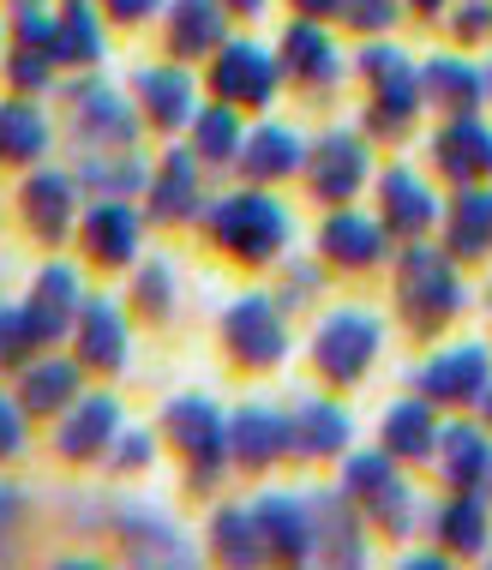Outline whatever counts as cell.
Listing matches in <instances>:
<instances>
[{"label": "cell", "mask_w": 492, "mask_h": 570, "mask_svg": "<svg viewBox=\"0 0 492 570\" xmlns=\"http://www.w3.org/2000/svg\"><path fill=\"white\" fill-rule=\"evenodd\" d=\"M456 30H463V37H481V30H486V7H463V19H456Z\"/></svg>", "instance_id": "c3c4849f"}, {"label": "cell", "mask_w": 492, "mask_h": 570, "mask_svg": "<svg viewBox=\"0 0 492 570\" xmlns=\"http://www.w3.org/2000/svg\"><path fill=\"white\" fill-rule=\"evenodd\" d=\"M378 354V318L361 313V306H343V313H325L313 331V361L318 373L336 384H355Z\"/></svg>", "instance_id": "5b68a950"}, {"label": "cell", "mask_w": 492, "mask_h": 570, "mask_svg": "<svg viewBox=\"0 0 492 570\" xmlns=\"http://www.w3.org/2000/svg\"><path fill=\"white\" fill-rule=\"evenodd\" d=\"M439 534H444L451 547H481V541H486V511H481V499H456V504H444Z\"/></svg>", "instance_id": "60d3db41"}, {"label": "cell", "mask_w": 492, "mask_h": 570, "mask_svg": "<svg viewBox=\"0 0 492 570\" xmlns=\"http://www.w3.org/2000/svg\"><path fill=\"white\" fill-rule=\"evenodd\" d=\"M486 246H492V193H463L451 210V253L481 258Z\"/></svg>", "instance_id": "836d02e7"}, {"label": "cell", "mask_w": 492, "mask_h": 570, "mask_svg": "<svg viewBox=\"0 0 492 570\" xmlns=\"http://www.w3.org/2000/svg\"><path fill=\"white\" fill-rule=\"evenodd\" d=\"M421 85L433 90L444 109H456V115H469V109H474V97H481V79H474V67H463V60H451V55L426 60Z\"/></svg>", "instance_id": "d590c367"}, {"label": "cell", "mask_w": 492, "mask_h": 570, "mask_svg": "<svg viewBox=\"0 0 492 570\" xmlns=\"http://www.w3.org/2000/svg\"><path fill=\"white\" fill-rule=\"evenodd\" d=\"M150 462H157V444H150V433H132V426H127V433L109 444V469H115V474H145Z\"/></svg>", "instance_id": "7bdbcfd3"}, {"label": "cell", "mask_w": 492, "mask_h": 570, "mask_svg": "<svg viewBox=\"0 0 492 570\" xmlns=\"http://www.w3.org/2000/svg\"><path fill=\"white\" fill-rule=\"evenodd\" d=\"M439 163L451 168L456 180H469V175H492V132H486L474 115L451 120V127L439 132Z\"/></svg>", "instance_id": "4dcf8cb0"}, {"label": "cell", "mask_w": 492, "mask_h": 570, "mask_svg": "<svg viewBox=\"0 0 492 570\" xmlns=\"http://www.w3.org/2000/svg\"><path fill=\"white\" fill-rule=\"evenodd\" d=\"M343 19L361 24V30H384L396 12H391V0H343Z\"/></svg>", "instance_id": "bcb514c9"}, {"label": "cell", "mask_w": 492, "mask_h": 570, "mask_svg": "<svg viewBox=\"0 0 492 570\" xmlns=\"http://www.w3.org/2000/svg\"><path fill=\"white\" fill-rule=\"evenodd\" d=\"M306 19H325V12H343V0H295Z\"/></svg>", "instance_id": "681fc988"}, {"label": "cell", "mask_w": 492, "mask_h": 570, "mask_svg": "<svg viewBox=\"0 0 492 570\" xmlns=\"http://www.w3.org/2000/svg\"><path fill=\"white\" fill-rule=\"evenodd\" d=\"M7 7H12V12H19V7H42V0H7Z\"/></svg>", "instance_id": "816d5d0a"}, {"label": "cell", "mask_w": 492, "mask_h": 570, "mask_svg": "<svg viewBox=\"0 0 492 570\" xmlns=\"http://www.w3.org/2000/svg\"><path fill=\"white\" fill-rule=\"evenodd\" d=\"M486 348H444L439 361L421 366V391L433 396V403H474V396H486Z\"/></svg>", "instance_id": "ffe728a7"}, {"label": "cell", "mask_w": 492, "mask_h": 570, "mask_svg": "<svg viewBox=\"0 0 492 570\" xmlns=\"http://www.w3.org/2000/svg\"><path fill=\"white\" fill-rule=\"evenodd\" d=\"M79 366L85 361H60V354H49V361H24L19 366V403L30 414H60L67 403H79L85 396Z\"/></svg>", "instance_id": "603a6c76"}, {"label": "cell", "mask_w": 492, "mask_h": 570, "mask_svg": "<svg viewBox=\"0 0 492 570\" xmlns=\"http://www.w3.org/2000/svg\"><path fill=\"white\" fill-rule=\"evenodd\" d=\"M288 414L270 409V403H240L228 414V456L240 469H270L276 456H288Z\"/></svg>", "instance_id": "2e32d148"}, {"label": "cell", "mask_w": 492, "mask_h": 570, "mask_svg": "<svg viewBox=\"0 0 492 570\" xmlns=\"http://www.w3.org/2000/svg\"><path fill=\"white\" fill-rule=\"evenodd\" d=\"M79 175H67V168H30L24 175V187H19V210H24V223H30V235L37 240H67L72 228H79Z\"/></svg>", "instance_id": "52a82bcc"}, {"label": "cell", "mask_w": 492, "mask_h": 570, "mask_svg": "<svg viewBox=\"0 0 492 570\" xmlns=\"http://www.w3.org/2000/svg\"><path fill=\"white\" fill-rule=\"evenodd\" d=\"M198 150H168V157L150 168V187H145V217L150 223H193L205 217V187H198Z\"/></svg>", "instance_id": "30bf717a"}, {"label": "cell", "mask_w": 492, "mask_h": 570, "mask_svg": "<svg viewBox=\"0 0 492 570\" xmlns=\"http://www.w3.org/2000/svg\"><path fill=\"white\" fill-rule=\"evenodd\" d=\"M163 7L168 0H102V12H109L115 24H145V19H157Z\"/></svg>", "instance_id": "7dc6e473"}, {"label": "cell", "mask_w": 492, "mask_h": 570, "mask_svg": "<svg viewBox=\"0 0 492 570\" xmlns=\"http://www.w3.org/2000/svg\"><path fill=\"white\" fill-rule=\"evenodd\" d=\"M318 240H325V253L336 258V265H348V271H366V265L384 258V223L361 217V210H336Z\"/></svg>", "instance_id": "4316f807"}, {"label": "cell", "mask_w": 492, "mask_h": 570, "mask_svg": "<svg viewBox=\"0 0 492 570\" xmlns=\"http://www.w3.org/2000/svg\"><path fill=\"white\" fill-rule=\"evenodd\" d=\"M403 306L414 325H439V318H451L463 306V288H456L451 265L439 253H426V246H414L403 258Z\"/></svg>", "instance_id": "5bb4252c"}, {"label": "cell", "mask_w": 492, "mask_h": 570, "mask_svg": "<svg viewBox=\"0 0 492 570\" xmlns=\"http://www.w3.org/2000/svg\"><path fill=\"white\" fill-rule=\"evenodd\" d=\"M240 145H246V132H240V109H235V102L217 97V109H198L193 115V150H198V163H205V168L240 163Z\"/></svg>", "instance_id": "f1b7e54d"}, {"label": "cell", "mask_w": 492, "mask_h": 570, "mask_svg": "<svg viewBox=\"0 0 492 570\" xmlns=\"http://www.w3.org/2000/svg\"><path fill=\"white\" fill-rule=\"evenodd\" d=\"M301 163H306V145L288 127H253V132H246V145H240V175L258 180V187L295 175Z\"/></svg>", "instance_id": "d4e9b609"}, {"label": "cell", "mask_w": 492, "mask_h": 570, "mask_svg": "<svg viewBox=\"0 0 492 570\" xmlns=\"http://www.w3.org/2000/svg\"><path fill=\"white\" fill-rule=\"evenodd\" d=\"M288 444H295V456H336L348 444V414L331 396H301L288 409Z\"/></svg>", "instance_id": "cb8c5ba5"}, {"label": "cell", "mask_w": 492, "mask_h": 570, "mask_svg": "<svg viewBox=\"0 0 492 570\" xmlns=\"http://www.w3.org/2000/svg\"><path fill=\"white\" fill-rule=\"evenodd\" d=\"M414 7H421V12H433V7H439V0H414Z\"/></svg>", "instance_id": "f5cc1de1"}, {"label": "cell", "mask_w": 492, "mask_h": 570, "mask_svg": "<svg viewBox=\"0 0 492 570\" xmlns=\"http://www.w3.org/2000/svg\"><path fill=\"white\" fill-rule=\"evenodd\" d=\"M313 193L325 198V205H348L361 187H366V145L355 132H331V138H318V150H313Z\"/></svg>", "instance_id": "d6986e66"}, {"label": "cell", "mask_w": 492, "mask_h": 570, "mask_svg": "<svg viewBox=\"0 0 492 570\" xmlns=\"http://www.w3.org/2000/svg\"><path fill=\"white\" fill-rule=\"evenodd\" d=\"M30 348H42L30 313H24V306H0V366H24Z\"/></svg>", "instance_id": "ab89813d"}, {"label": "cell", "mask_w": 492, "mask_h": 570, "mask_svg": "<svg viewBox=\"0 0 492 570\" xmlns=\"http://www.w3.org/2000/svg\"><path fill=\"white\" fill-rule=\"evenodd\" d=\"M30 439V409L19 403V396L0 391V456H19Z\"/></svg>", "instance_id": "f6af8a7d"}, {"label": "cell", "mask_w": 492, "mask_h": 570, "mask_svg": "<svg viewBox=\"0 0 492 570\" xmlns=\"http://www.w3.org/2000/svg\"><path fill=\"white\" fill-rule=\"evenodd\" d=\"M132 301L145 306L150 318H168L175 313V301H180V276L168 258H138L132 265Z\"/></svg>", "instance_id": "8d00e7d4"}, {"label": "cell", "mask_w": 492, "mask_h": 570, "mask_svg": "<svg viewBox=\"0 0 492 570\" xmlns=\"http://www.w3.org/2000/svg\"><path fill=\"white\" fill-rule=\"evenodd\" d=\"M85 253L109 271L138 265V240H145V217L132 210V198H90V210L79 217Z\"/></svg>", "instance_id": "9c48e42d"}, {"label": "cell", "mask_w": 492, "mask_h": 570, "mask_svg": "<svg viewBox=\"0 0 492 570\" xmlns=\"http://www.w3.org/2000/svg\"><path fill=\"white\" fill-rule=\"evenodd\" d=\"M132 97L157 132H180L198 115V79L187 72V60H175V55L163 67H132Z\"/></svg>", "instance_id": "ba28073f"}, {"label": "cell", "mask_w": 492, "mask_h": 570, "mask_svg": "<svg viewBox=\"0 0 492 570\" xmlns=\"http://www.w3.org/2000/svg\"><path fill=\"white\" fill-rule=\"evenodd\" d=\"M102 55H109V30H102L97 7L90 0H67L60 7V42H55V60L60 67H102Z\"/></svg>", "instance_id": "484cf974"}, {"label": "cell", "mask_w": 492, "mask_h": 570, "mask_svg": "<svg viewBox=\"0 0 492 570\" xmlns=\"http://www.w3.org/2000/svg\"><path fill=\"white\" fill-rule=\"evenodd\" d=\"M205 235L223 246V253H235L240 265H270V258H283L288 235H295V217H288V205L276 193H265L253 180L246 193H223V198H205Z\"/></svg>", "instance_id": "6da1fadb"}, {"label": "cell", "mask_w": 492, "mask_h": 570, "mask_svg": "<svg viewBox=\"0 0 492 570\" xmlns=\"http://www.w3.org/2000/svg\"><path fill=\"white\" fill-rule=\"evenodd\" d=\"M306 504H313L318 559L361 564V559H366V547H361V529H355V517H348V504H343V499H318V492H306Z\"/></svg>", "instance_id": "f546056e"}, {"label": "cell", "mask_w": 492, "mask_h": 570, "mask_svg": "<svg viewBox=\"0 0 492 570\" xmlns=\"http://www.w3.org/2000/svg\"><path fill=\"white\" fill-rule=\"evenodd\" d=\"M79 306H85L79 271H72V265H42V271H37V283H30L24 313H30V325H37L42 348L67 343L72 325H79Z\"/></svg>", "instance_id": "8fae6325"}, {"label": "cell", "mask_w": 492, "mask_h": 570, "mask_svg": "<svg viewBox=\"0 0 492 570\" xmlns=\"http://www.w3.org/2000/svg\"><path fill=\"white\" fill-rule=\"evenodd\" d=\"M336 60H343V55H336V42H331L313 19L288 24V37H283V67L295 72L301 85H331L336 72H343Z\"/></svg>", "instance_id": "83f0119b"}, {"label": "cell", "mask_w": 492, "mask_h": 570, "mask_svg": "<svg viewBox=\"0 0 492 570\" xmlns=\"http://www.w3.org/2000/svg\"><path fill=\"white\" fill-rule=\"evenodd\" d=\"M433 414H426V403H396L391 414H384V451L391 456H426L433 451Z\"/></svg>", "instance_id": "e575fe53"}, {"label": "cell", "mask_w": 492, "mask_h": 570, "mask_svg": "<svg viewBox=\"0 0 492 570\" xmlns=\"http://www.w3.org/2000/svg\"><path fill=\"white\" fill-rule=\"evenodd\" d=\"M228 19L235 12L223 0H175L168 7V55L175 60H210L228 42Z\"/></svg>", "instance_id": "ac0fdd59"}, {"label": "cell", "mask_w": 492, "mask_h": 570, "mask_svg": "<svg viewBox=\"0 0 492 570\" xmlns=\"http://www.w3.org/2000/svg\"><path fill=\"white\" fill-rule=\"evenodd\" d=\"M55 67H60V60H55L49 49H24V42L7 55V79H12V90H30V97H42V90L55 85Z\"/></svg>", "instance_id": "f35d334b"}, {"label": "cell", "mask_w": 492, "mask_h": 570, "mask_svg": "<svg viewBox=\"0 0 492 570\" xmlns=\"http://www.w3.org/2000/svg\"><path fill=\"white\" fill-rule=\"evenodd\" d=\"M120 439V403L109 391H90L79 396V403H67L60 409V456H72V462H90V456H109V444Z\"/></svg>", "instance_id": "4fadbf2b"}, {"label": "cell", "mask_w": 492, "mask_h": 570, "mask_svg": "<svg viewBox=\"0 0 492 570\" xmlns=\"http://www.w3.org/2000/svg\"><path fill=\"white\" fill-rule=\"evenodd\" d=\"M343 481H348V492H355V499H366V504H378L384 499V492H391L396 487V462H391V451H366V456H348V474H343Z\"/></svg>", "instance_id": "74e56055"}, {"label": "cell", "mask_w": 492, "mask_h": 570, "mask_svg": "<svg viewBox=\"0 0 492 570\" xmlns=\"http://www.w3.org/2000/svg\"><path fill=\"white\" fill-rule=\"evenodd\" d=\"M67 127H72V138H79L85 150H97V145H138L145 115H132V102L120 97L115 85L79 79V85H67Z\"/></svg>", "instance_id": "277c9868"}, {"label": "cell", "mask_w": 492, "mask_h": 570, "mask_svg": "<svg viewBox=\"0 0 492 570\" xmlns=\"http://www.w3.org/2000/svg\"><path fill=\"white\" fill-rule=\"evenodd\" d=\"M283 55L258 49V42H223L217 55H210V90H217L223 102H235V109H265L276 97V85H283Z\"/></svg>", "instance_id": "8992f818"}, {"label": "cell", "mask_w": 492, "mask_h": 570, "mask_svg": "<svg viewBox=\"0 0 492 570\" xmlns=\"http://www.w3.org/2000/svg\"><path fill=\"white\" fill-rule=\"evenodd\" d=\"M24 517H30V492L12 487V481H0V552L24 534Z\"/></svg>", "instance_id": "ee69618b"}, {"label": "cell", "mask_w": 492, "mask_h": 570, "mask_svg": "<svg viewBox=\"0 0 492 570\" xmlns=\"http://www.w3.org/2000/svg\"><path fill=\"white\" fill-rule=\"evenodd\" d=\"M120 547H127L132 564H193V547L180 534V522H168L163 511H145V504H127L115 517Z\"/></svg>", "instance_id": "e0dca14e"}, {"label": "cell", "mask_w": 492, "mask_h": 570, "mask_svg": "<svg viewBox=\"0 0 492 570\" xmlns=\"http://www.w3.org/2000/svg\"><path fill=\"white\" fill-rule=\"evenodd\" d=\"M163 433L180 451V462H187V481L198 492H210V487L223 481V469L235 462V456H228V414L210 403V396H198V391L175 396V403L163 409Z\"/></svg>", "instance_id": "7a4b0ae2"}, {"label": "cell", "mask_w": 492, "mask_h": 570, "mask_svg": "<svg viewBox=\"0 0 492 570\" xmlns=\"http://www.w3.org/2000/svg\"><path fill=\"white\" fill-rule=\"evenodd\" d=\"M12 42L55 55V42H60V12H49V7H19V12H12Z\"/></svg>", "instance_id": "b9f144b4"}, {"label": "cell", "mask_w": 492, "mask_h": 570, "mask_svg": "<svg viewBox=\"0 0 492 570\" xmlns=\"http://www.w3.org/2000/svg\"><path fill=\"white\" fill-rule=\"evenodd\" d=\"M49 145H55V127H49V115L37 109V97H7L0 102V163H24V168H37L42 157H49Z\"/></svg>", "instance_id": "7402d4cb"}, {"label": "cell", "mask_w": 492, "mask_h": 570, "mask_svg": "<svg viewBox=\"0 0 492 570\" xmlns=\"http://www.w3.org/2000/svg\"><path fill=\"white\" fill-rule=\"evenodd\" d=\"M258 529H265V547L276 559H318V534H313V504L306 492H258Z\"/></svg>", "instance_id": "9a60e30c"}, {"label": "cell", "mask_w": 492, "mask_h": 570, "mask_svg": "<svg viewBox=\"0 0 492 570\" xmlns=\"http://www.w3.org/2000/svg\"><path fill=\"white\" fill-rule=\"evenodd\" d=\"M228 354L246 366V373H270V366H283L288 354V325H283V306L276 295H240L228 301V313L217 318Z\"/></svg>", "instance_id": "3957f363"}, {"label": "cell", "mask_w": 492, "mask_h": 570, "mask_svg": "<svg viewBox=\"0 0 492 570\" xmlns=\"http://www.w3.org/2000/svg\"><path fill=\"white\" fill-rule=\"evenodd\" d=\"M72 343H79V361L97 366V373H120L132 361V331L127 313L109 295H85L79 306V325H72Z\"/></svg>", "instance_id": "7c38bea8"}, {"label": "cell", "mask_w": 492, "mask_h": 570, "mask_svg": "<svg viewBox=\"0 0 492 570\" xmlns=\"http://www.w3.org/2000/svg\"><path fill=\"white\" fill-rule=\"evenodd\" d=\"M228 12H235V19H258V12H265V0H223Z\"/></svg>", "instance_id": "f907efd6"}, {"label": "cell", "mask_w": 492, "mask_h": 570, "mask_svg": "<svg viewBox=\"0 0 492 570\" xmlns=\"http://www.w3.org/2000/svg\"><path fill=\"white\" fill-rule=\"evenodd\" d=\"M210 547H217V559H228V564L270 559L265 529H258V511H240V504H228V511L210 517Z\"/></svg>", "instance_id": "1f68e13d"}, {"label": "cell", "mask_w": 492, "mask_h": 570, "mask_svg": "<svg viewBox=\"0 0 492 570\" xmlns=\"http://www.w3.org/2000/svg\"><path fill=\"white\" fill-rule=\"evenodd\" d=\"M79 187L90 198H138L150 187V163L132 145H97L79 163Z\"/></svg>", "instance_id": "44dd1931"}, {"label": "cell", "mask_w": 492, "mask_h": 570, "mask_svg": "<svg viewBox=\"0 0 492 570\" xmlns=\"http://www.w3.org/2000/svg\"><path fill=\"white\" fill-rule=\"evenodd\" d=\"M481 403H486V414H492V384H486V396H481Z\"/></svg>", "instance_id": "db71d44e"}, {"label": "cell", "mask_w": 492, "mask_h": 570, "mask_svg": "<svg viewBox=\"0 0 492 570\" xmlns=\"http://www.w3.org/2000/svg\"><path fill=\"white\" fill-rule=\"evenodd\" d=\"M439 210H433V193H426L421 175H409V168H391L384 175V223L414 235V228H426Z\"/></svg>", "instance_id": "d6a6232c"}]
</instances>
